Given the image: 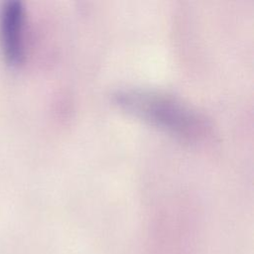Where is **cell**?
I'll return each mask as SVG.
<instances>
[{
	"instance_id": "1",
	"label": "cell",
	"mask_w": 254,
	"mask_h": 254,
	"mask_svg": "<svg viewBox=\"0 0 254 254\" xmlns=\"http://www.w3.org/2000/svg\"><path fill=\"white\" fill-rule=\"evenodd\" d=\"M114 101L129 113L181 136H193L200 128L199 118L187 104L173 95L146 88H125Z\"/></svg>"
},
{
	"instance_id": "2",
	"label": "cell",
	"mask_w": 254,
	"mask_h": 254,
	"mask_svg": "<svg viewBox=\"0 0 254 254\" xmlns=\"http://www.w3.org/2000/svg\"><path fill=\"white\" fill-rule=\"evenodd\" d=\"M25 9L20 0H5L0 7V45L6 60L19 64L24 57Z\"/></svg>"
}]
</instances>
